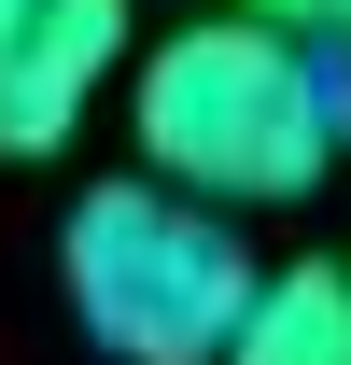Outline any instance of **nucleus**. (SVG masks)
Instances as JSON below:
<instances>
[{"mask_svg": "<svg viewBox=\"0 0 351 365\" xmlns=\"http://www.w3.org/2000/svg\"><path fill=\"white\" fill-rule=\"evenodd\" d=\"M127 127H141V169L197 182L225 211H267V197H309V182L337 169L351 98H337V71L281 14H197L169 43H141Z\"/></svg>", "mask_w": 351, "mask_h": 365, "instance_id": "obj_1", "label": "nucleus"}, {"mask_svg": "<svg viewBox=\"0 0 351 365\" xmlns=\"http://www.w3.org/2000/svg\"><path fill=\"white\" fill-rule=\"evenodd\" d=\"M323 29H337V43H351V0H337V14H323Z\"/></svg>", "mask_w": 351, "mask_h": 365, "instance_id": "obj_7", "label": "nucleus"}, {"mask_svg": "<svg viewBox=\"0 0 351 365\" xmlns=\"http://www.w3.org/2000/svg\"><path fill=\"white\" fill-rule=\"evenodd\" d=\"M225 365H351V267L337 253L267 267V295H253V323H239Z\"/></svg>", "mask_w": 351, "mask_h": 365, "instance_id": "obj_4", "label": "nucleus"}, {"mask_svg": "<svg viewBox=\"0 0 351 365\" xmlns=\"http://www.w3.org/2000/svg\"><path fill=\"white\" fill-rule=\"evenodd\" d=\"M43 14H56V0H0V56L29 43V29H43Z\"/></svg>", "mask_w": 351, "mask_h": 365, "instance_id": "obj_6", "label": "nucleus"}, {"mask_svg": "<svg viewBox=\"0 0 351 365\" xmlns=\"http://www.w3.org/2000/svg\"><path fill=\"white\" fill-rule=\"evenodd\" d=\"M113 56H127V0H56L43 29L0 56V155H56V140L98 113Z\"/></svg>", "mask_w": 351, "mask_h": 365, "instance_id": "obj_3", "label": "nucleus"}, {"mask_svg": "<svg viewBox=\"0 0 351 365\" xmlns=\"http://www.w3.org/2000/svg\"><path fill=\"white\" fill-rule=\"evenodd\" d=\"M56 295L113 365H225L253 323L267 267L239 253V211L197 182L141 169V182H85L56 225Z\"/></svg>", "mask_w": 351, "mask_h": 365, "instance_id": "obj_2", "label": "nucleus"}, {"mask_svg": "<svg viewBox=\"0 0 351 365\" xmlns=\"http://www.w3.org/2000/svg\"><path fill=\"white\" fill-rule=\"evenodd\" d=\"M211 14H281V29H323L337 0H211Z\"/></svg>", "mask_w": 351, "mask_h": 365, "instance_id": "obj_5", "label": "nucleus"}]
</instances>
